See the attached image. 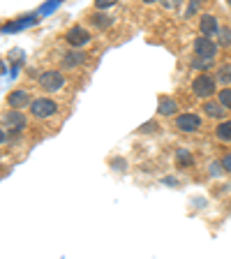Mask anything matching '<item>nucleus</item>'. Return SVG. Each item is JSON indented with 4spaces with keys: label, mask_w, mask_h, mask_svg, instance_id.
Returning <instances> with one entry per match:
<instances>
[{
    "label": "nucleus",
    "mask_w": 231,
    "mask_h": 259,
    "mask_svg": "<svg viewBox=\"0 0 231 259\" xmlns=\"http://www.w3.org/2000/svg\"><path fill=\"white\" fill-rule=\"evenodd\" d=\"M217 79L220 81H231V67H222V70L217 72Z\"/></svg>",
    "instance_id": "nucleus-20"
},
{
    "label": "nucleus",
    "mask_w": 231,
    "mask_h": 259,
    "mask_svg": "<svg viewBox=\"0 0 231 259\" xmlns=\"http://www.w3.org/2000/svg\"><path fill=\"white\" fill-rule=\"evenodd\" d=\"M116 5V3H113V0H95V7L100 12H104V10H109V7H113Z\"/></svg>",
    "instance_id": "nucleus-19"
},
{
    "label": "nucleus",
    "mask_w": 231,
    "mask_h": 259,
    "mask_svg": "<svg viewBox=\"0 0 231 259\" xmlns=\"http://www.w3.org/2000/svg\"><path fill=\"white\" fill-rule=\"evenodd\" d=\"M194 54H197V58H204L206 63H213V58L217 56V44L208 37L194 39Z\"/></svg>",
    "instance_id": "nucleus-3"
},
{
    "label": "nucleus",
    "mask_w": 231,
    "mask_h": 259,
    "mask_svg": "<svg viewBox=\"0 0 231 259\" xmlns=\"http://www.w3.org/2000/svg\"><path fill=\"white\" fill-rule=\"evenodd\" d=\"M176 111H178L176 100H171V97H162L160 107H157V113H162V116H171V113H176Z\"/></svg>",
    "instance_id": "nucleus-12"
},
{
    "label": "nucleus",
    "mask_w": 231,
    "mask_h": 259,
    "mask_svg": "<svg viewBox=\"0 0 231 259\" xmlns=\"http://www.w3.org/2000/svg\"><path fill=\"white\" fill-rule=\"evenodd\" d=\"M215 135H217V139H222V141H231V120H222V123L217 125Z\"/></svg>",
    "instance_id": "nucleus-14"
},
{
    "label": "nucleus",
    "mask_w": 231,
    "mask_h": 259,
    "mask_svg": "<svg viewBox=\"0 0 231 259\" xmlns=\"http://www.w3.org/2000/svg\"><path fill=\"white\" fill-rule=\"evenodd\" d=\"M176 160H178V164H180V167H190V164H192V155H190L185 148H180V151L176 153Z\"/></svg>",
    "instance_id": "nucleus-17"
},
{
    "label": "nucleus",
    "mask_w": 231,
    "mask_h": 259,
    "mask_svg": "<svg viewBox=\"0 0 231 259\" xmlns=\"http://www.w3.org/2000/svg\"><path fill=\"white\" fill-rule=\"evenodd\" d=\"M208 65H210V63H206V60H194V67H199V70H201V67H204V70H206Z\"/></svg>",
    "instance_id": "nucleus-24"
},
{
    "label": "nucleus",
    "mask_w": 231,
    "mask_h": 259,
    "mask_svg": "<svg viewBox=\"0 0 231 259\" xmlns=\"http://www.w3.org/2000/svg\"><path fill=\"white\" fill-rule=\"evenodd\" d=\"M3 123H5L10 135H16L19 130L26 127V116H23L21 111H14V109H12V111H7L5 116H3Z\"/></svg>",
    "instance_id": "nucleus-6"
},
{
    "label": "nucleus",
    "mask_w": 231,
    "mask_h": 259,
    "mask_svg": "<svg viewBox=\"0 0 231 259\" xmlns=\"http://www.w3.org/2000/svg\"><path fill=\"white\" fill-rule=\"evenodd\" d=\"M37 81H39V86H42L47 93H56V91H60V88L65 86V76H63V72H56V70H47V72H42Z\"/></svg>",
    "instance_id": "nucleus-2"
},
{
    "label": "nucleus",
    "mask_w": 231,
    "mask_h": 259,
    "mask_svg": "<svg viewBox=\"0 0 231 259\" xmlns=\"http://www.w3.org/2000/svg\"><path fill=\"white\" fill-rule=\"evenodd\" d=\"M192 93L197 97H210L215 93V79L208 74H199L192 81Z\"/></svg>",
    "instance_id": "nucleus-4"
},
{
    "label": "nucleus",
    "mask_w": 231,
    "mask_h": 259,
    "mask_svg": "<svg viewBox=\"0 0 231 259\" xmlns=\"http://www.w3.org/2000/svg\"><path fill=\"white\" fill-rule=\"evenodd\" d=\"M39 21L37 14H26L21 16V19H16V21L7 23V26H3V32H19V30H26V28L35 26V23Z\"/></svg>",
    "instance_id": "nucleus-8"
},
{
    "label": "nucleus",
    "mask_w": 231,
    "mask_h": 259,
    "mask_svg": "<svg viewBox=\"0 0 231 259\" xmlns=\"http://www.w3.org/2000/svg\"><path fill=\"white\" fill-rule=\"evenodd\" d=\"M86 58H88V56L83 54L81 49H70V51L63 56V65H65V67H76V65H81Z\"/></svg>",
    "instance_id": "nucleus-11"
},
{
    "label": "nucleus",
    "mask_w": 231,
    "mask_h": 259,
    "mask_svg": "<svg viewBox=\"0 0 231 259\" xmlns=\"http://www.w3.org/2000/svg\"><path fill=\"white\" fill-rule=\"evenodd\" d=\"M176 127L180 132H197L201 127V118L199 113H180L176 118Z\"/></svg>",
    "instance_id": "nucleus-7"
},
{
    "label": "nucleus",
    "mask_w": 231,
    "mask_h": 259,
    "mask_svg": "<svg viewBox=\"0 0 231 259\" xmlns=\"http://www.w3.org/2000/svg\"><path fill=\"white\" fill-rule=\"evenodd\" d=\"M155 127H157L155 123H146V125H141V127L136 130V132H148V130H155Z\"/></svg>",
    "instance_id": "nucleus-23"
},
{
    "label": "nucleus",
    "mask_w": 231,
    "mask_h": 259,
    "mask_svg": "<svg viewBox=\"0 0 231 259\" xmlns=\"http://www.w3.org/2000/svg\"><path fill=\"white\" fill-rule=\"evenodd\" d=\"M56 7H58V3H49V5H44L39 12H42V14H49V12H54Z\"/></svg>",
    "instance_id": "nucleus-22"
},
{
    "label": "nucleus",
    "mask_w": 231,
    "mask_h": 259,
    "mask_svg": "<svg viewBox=\"0 0 231 259\" xmlns=\"http://www.w3.org/2000/svg\"><path fill=\"white\" fill-rule=\"evenodd\" d=\"M30 113L39 120H47L58 113V104H56L54 100H49V97H37V100H32V104H30Z\"/></svg>",
    "instance_id": "nucleus-1"
},
{
    "label": "nucleus",
    "mask_w": 231,
    "mask_h": 259,
    "mask_svg": "<svg viewBox=\"0 0 231 259\" xmlns=\"http://www.w3.org/2000/svg\"><path fill=\"white\" fill-rule=\"evenodd\" d=\"M93 23H95L97 28H102V30H104V28H109V26H111V16L102 14V12H97V14L93 16Z\"/></svg>",
    "instance_id": "nucleus-15"
},
{
    "label": "nucleus",
    "mask_w": 231,
    "mask_h": 259,
    "mask_svg": "<svg viewBox=\"0 0 231 259\" xmlns=\"http://www.w3.org/2000/svg\"><path fill=\"white\" fill-rule=\"evenodd\" d=\"M199 28H201V37H210V35H215L220 32V23L213 14H204L199 21Z\"/></svg>",
    "instance_id": "nucleus-10"
},
{
    "label": "nucleus",
    "mask_w": 231,
    "mask_h": 259,
    "mask_svg": "<svg viewBox=\"0 0 231 259\" xmlns=\"http://www.w3.org/2000/svg\"><path fill=\"white\" fill-rule=\"evenodd\" d=\"M65 39H67V44H70L72 49H81V47H86V44L90 42V32H88L83 26H74V28L67 30Z\"/></svg>",
    "instance_id": "nucleus-5"
},
{
    "label": "nucleus",
    "mask_w": 231,
    "mask_h": 259,
    "mask_svg": "<svg viewBox=\"0 0 231 259\" xmlns=\"http://www.w3.org/2000/svg\"><path fill=\"white\" fill-rule=\"evenodd\" d=\"M229 3H231V0H229Z\"/></svg>",
    "instance_id": "nucleus-26"
},
{
    "label": "nucleus",
    "mask_w": 231,
    "mask_h": 259,
    "mask_svg": "<svg viewBox=\"0 0 231 259\" xmlns=\"http://www.w3.org/2000/svg\"><path fill=\"white\" fill-rule=\"evenodd\" d=\"M7 102H10V107L14 109V111H21L26 104H32V100L26 91H12L10 95H7Z\"/></svg>",
    "instance_id": "nucleus-9"
},
{
    "label": "nucleus",
    "mask_w": 231,
    "mask_h": 259,
    "mask_svg": "<svg viewBox=\"0 0 231 259\" xmlns=\"http://www.w3.org/2000/svg\"><path fill=\"white\" fill-rule=\"evenodd\" d=\"M222 167H224L226 171H231V153H226V155L222 157Z\"/></svg>",
    "instance_id": "nucleus-21"
},
{
    "label": "nucleus",
    "mask_w": 231,
    "mask_h": 259,
    "mask_svg": "<svg viewBox=\"0 0 231 259\" xmlns=\"http://www.w3.org/2000/svg\"><path fill=\"white\" fill-rule=\"evenodd\" d=\"M5 141H7V130L0 127V144H5Z\"/></svg>",
    "instance_id": "nucleus-25"
},
{
    "label": "nucleus",
    "mask_w": 231,
    "mask_h": 259,
    "mask_svg": "<svg viewBox=\"0 0 231 259\" xmlns=\"http://www.w3.org/2000/svg\"><path fill=\"white\" fill-rule=\"evenodd\" d=\"M217 102L224 109H231V88H222L220 95H217Z\"/></svg>",
    "instance_id": "nucleus-16"
},
{
    "label": "nucleus",
    "mask_w": 231,
    "mask_h": 259,
    "mask_svg": "<svg viewBox=\"0 0 231 259\" xmlns=\"http://www.w3.org/2000/svg\"><path fill=\"white\" fill-rule=\"evenodd\" d=\"M204 113L210 116V118H222L224 116V107L220 102H206L204 104Z\"/></svg>",
    "instance_id": "nucleus-13"
},
{
    "label": "nucleus",
    "mask_w": 231,
    "mask_h": 259,
    "mask_svg": "<svg viewBox=\"0 0 231 259\" xmlns=\"http://www.w3.org/2000/svg\"><path fill=\"white\" fill-rule=\"evenodd\" d=\"M217 35H220V44H222V47H229V44H231V30H229V28H220V32H217Z\"/></svg>",
    "instance_id": "nucleus-18"
}]
</instances>
